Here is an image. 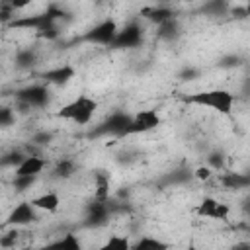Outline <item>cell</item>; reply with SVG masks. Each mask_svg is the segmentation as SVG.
I'll use <instances>...</instances> for the list:
<instances>
[{"label": "cell", "instance_id": "9c48e42d", "mask_svg": "<svg viewBox=\"0 0 250 250\" xmlns=\"http://www.w3.org/2000/svg\"><path fill=\"white\" fill-rule=\"evenodd\" d=\"M57 23V20L49 14V12H43V14H35V16H23V18H14L10 21V27H18V29H33V31H39L47 25H53Z\"/></svg>", "mask_w": 250, "mask_h": 250}, {"label": "cell", "instance_id": "7c38bea8", "mask_svg": "<svg viewBox=\"0 0 250 250\" xmlns=\"http://www.w3.org/2000/svg\"><path fill=\"white\" fill-rule=\"evenodd\" d=\"M76 70L70 66V64H62V66H57V68H51L47 72H43V78L49 82V84H55V86H64L68 84L72 78H74Z\"/></svg>", "mask_w": 250, "mask_h": 250}, {"label": "cell", "instance_id": "5b68a950", "mask_svg": "<svg viewBox=\"0 0 250 250\" xmlns=\"http://www.w3.org/2000/svg\"><path fill=\"white\" fill-rule=\"evenodd\" d=\"M141 43H143V29L137 21H131L123 25L121 29H117V35L109 47L111 49H135Z\"/></svg>", "mask_w": 250, "mask_h": 250}, {"label": "cell", "instance_id": "d590c367", "mask_svg": "<svg viewBox=\"0 0 250 250\" xmlns=\"http://www.w3.org/2000/svg\"><path fill=\"white\" fill-rule=\"evenodd\" d=\"M230 12H232V16H236V18H246V16H248V8H246V6H236V8H232Z\"/></svg>", "mask_w": 250, "mask_h": 250}, {"label": "cell", "instance_id": "836d02e7", "mask_svg": "<svg viewBox=\"0 0 250 250\" xmlns=\"http://www.w3.org/2000/svg\"><path fill=\"white\" fill-rule=\"evenodd\" d=\"M49 141H51V133H47V131H41V133L33 135V143H37V145H47Z\"/></svg>", "mask_w": 250, "mask_h": 250}, {"label": "cell", "instance_id": "3957f363", "mask_svg": "<svg viewBox=\"0 0 250 250\" xmlns=\"http://www.w3.org/2000/svg\"><path fill=\"white\" fill-rule=\"evenodd\" d=\"M131 119H133V115H129L125 111H113L92 131V137H127Z\"/></svg>", "mask_w": 250, "mask_h": 250}, {"label": "cell", "instance_id": "f546056e", "mask_svg": "<svg viewBox=\"0 0 250 250\" xmlns=\"http://www.w3.org/2000/svg\"><path fill=\"white\" fill-rule=\"evenodd\" d=\"M16 240H18V234H16V232H6V234L0 238V246H2V248H10V246L16 244Z\"/></svg>", "mask_w": 250, "mask_h": 250}, {"label": "cell", "instance_id": "2e32d148", "mask_svg": "<svg viewBox=\"0 0 250 250\" xmlns=\"http://www.w3.org/2000/svg\"><path fill=\"white\" fill-rule=\"evenodd\" d=\"M143 16H145L148 21H152V23L160 25V23H164V21L172 20V18H174V12H172L168 6H152V8L143 10Z\"/></svg>", "mask_w": 250, "mask_h": 250}, {"label": "cell", "instance_id": "e575fe53", "mask_svg": "<svg viewBox=\"0 0 250 250\" xmlns=\"http://www.w3.org/2000/svg\"><path fill=\"white\" fill-rule=\"evenodd\" d=\"M223 162H225V160H223V154H219V152H213V154L209 156V164H211L213 168H217V170L223 168Z\"/></svg>", "mask_w": 250, "mask_h": 250}, {"label": "cell", "instance_id": "4dcf8cb0", "mask_svg": "<svg viewBox=\"0 0 250 250\" xmlns=\"http://www.w3.org/2000/svg\"><path fill=\"white\" fill-rule=\"evenodd\" d=\"M242 62V59L238 57V55H229V57H225V59H221V66H238Z\"/></svg>", "mask_w": 250, "mask_h": 250}, {"label": "cell", "instance_id": "4316f807", "mask_svg": "<svg viewBox=\"0 0 250 250\" xmlns=\"http://www.w3.org/2000/svg\"><path fill=\"white\" fill-rule=\"evenodd\" d=\"M33 184H35V176H16V178H14V188H16L18 191H25V189H29Z\"/></svg>", "mask_w": 250, "mask_h": 250}, {"label": "cell", "instance_id": "484cf974", "mask_svg": "<svg viewBox=\"0 0 250 250\" xmlns=\"http://www.w3.org/2000/svg\"><path fill=\"white\" fill-rule=\"evenodd\" d=\"M23 154L21 152H18V150H14V152H8V154H4L2 158H0V166H12V168H18L21 162H23Z\"/></svg>", "mask_w": 250, "mask_h": 250}, {"label": "cell", "instance_id": "83f0119b", "mask_svg": "<svg viewBox=\"0 0 250 250\" xmlns=\"http://www.w3.org/2000/svg\"><path fill=\"white\" fill-rule=\"evenodd\" d=\"M16 121V115L10 107H0V129H6L10 125H14Z\"/></svg>", "mask_w": 250, "mask_h": 250}, {"label": "cell", "instance_id": "6da1fadb", "mask_svg": "<svg viewBox=\"0 0 250 250\" xmlns=\"http://www.w3.org/2000/svg\"><path fill=\"white\" fill-rule=\"evenodd\" d=\"M186 102L193 105H201V107H211L223 115H229L234 105V94L223 88H215V90H203V92L186 96Z\"/></svg>", "mask_w": 250, "mask_h": 250}, {"label": "cell", "instance_id": "9a60e30c", "mask_svg": "<svg viewBox=\"0 0 250 250\" xmlns=\"http://www.w3.org/2000/svg\"><path fill=\"white\" fill-rule=\"evenodd\" d=\"M41 250H82V242L78 240L76 234L66 232L62 238H59V240H55V242L43 246Z\"/></svg>", "mask_w": 250, "mask_h": 250}, {"label": "cell", "instance_id": "30bf717a", "mask_svg": "<svg viewBox=\"0 0 250 250\" xmlns=\"http://www.w3.org/2000/svg\"><path fill=\"white\" fill-rule=\"evenodd\" d=\"M35 219H37V209L29 201H21V203H18L10 211V215L6 219V225H10V227H23V225L33 223Z\"/></svg>", "mask_w": 250, "mask_h": 250}, {"label": "cell", "instance_id": "d6a6232c", "mask_svg": "<svg viewBox=\"0 0 250 250\" xmlns=\"http://www.w3.org/2000/svg\"><path fill=\"white\" fill-rule=\"evenodd\" d=\"M211 168H207V166H199L195 172H193V176L197 178V180H209L211 178Z\"/></svg>", "mask_w": 250, "mask_h": 250}, {"label": "cell", "instance_id": "44dd1931", "mask_svg": "<svg viewBox=\"0 0 250 250\" xmlns=\"http://www.w3.org/2000/svg\"><path fill=\"white\" fill-rule=\"evenodd\" d=\"M74 172H76V166H74V160H70V158L59 160L57 166L53 168V176H55V178H61V180L70 178Z\"/></svg>", "mask_w": 250, "mask_h": 250}, {"label": "cell", "instance_id": "7402d4cb", "mask_svg": "<svg viewBox=\"0 0 250 250\" xmlns=\"http://www.w3.org/2000/svg\"><path fill=\"white\" fill-rule=\"evenodd\" d=\"M100 250H131V242L127 236H121V234H113L109 236L102 246Z\"/></svg>", "mask_w": 250, "mask_h": 250}, {"label": "cell", "instance_id": "f1b7e54d", "mask_svg": "<svg viewBox=\"0 0 250 250\" xmlns=\"http://www.w3.org/2000/svg\"><path fill=\"white\" fill-rule=\"evenodd\" d=\"M59 27H57V23H53V25H47V27H43V29H39L37 31V35L39 37H43V39H49V41H53V39H57L59 37Z\"/></svg>", "mask_w": 250, "mask_h": 250}, {"label": "cell", "instance_id": "ffe728a7", "mask_svg": "<svg viewBox=\"0 0 250 250\" xmlns=\"http://www.w3.org/2000/svg\"><path fill=\"white\" fill-rule=\"evenodd\" d=\"M178 35H180V25H178L176 18H172V20H168V21H164V23L158 25V37H160V39H164V41H174Z\"/></svg>", "mask_w": 250, "mask_h": 250}, {"label": "cell", "instance_id": "8992f818", "mask_svg": "<svg viewBox=\"0 0 250 250\" xmlns=\"http://www.w3.org/2000/svg\"><path fill=\"white\" fill-rule=\"evenodd\" d=\"M117 29L119 27H117L115 20H104L98 25H94L90 31H86L82 35V39L88 43H98V45H111L117 35Z\"/></svg>", "mask_w": 250, "mask_h": 250}, {"label": "cell", "instance_id": "ba28073f", "mask_svg": "<svg viewBox=\"0 0 250 250\" xmlns=\"http://www.w3.org/2000/svg\"><path fill=\"white\" fill-rule=\"evenodd\" d=\"M158 125H160V115L154 109H145V111H139L137 115H133L131 125L127 129V135L146 133L150 129H156Z\"/></svg>", "mask_w": 250, "mask_h": 250}, {"label": "cell", "instance_id": "1f68e13d", "mask_svg": "<svg viewBox=\"0 0 250 250\" xmlns=\"http://www.w3.org/2000/svg\"><path fill=\"white\" fill-rule=\"evenodd\" d=\"M197 76H199V70L197 68H191V66H188V68H184L180 72V78L182 80H195Z\"/></svg>", "mask_w": 250, "mask_h": 250}, {"label": "cell", "instance_id": "5bb4252c", "mask_svg": "<svg viewBox=\"0 0 250 250\" xmlns=\"http://www.w3.org/2000/svg\"><path fill=\"white\" fill-rule=\"evenodd\" d=\"M29 203H31L35 209H39V211H57L59 205H61V197H59L55 191H47V193H43V195L33 197Z\"/></svg>", "mask_w": 250, "mask_h": 250}, {"label": "cell", "instance_id": "603a6c76", "mask_svg": "<svg viewBox=\"0 0 250 250\" xmlns=\"http://www.w3.org/2000/svg\"><path fill=\"white\" fill-rule=\"evenodd\" d=\"M229 10H230L229 4L223 2V0H211V2H205L201 6V12L207 14V16H221V14L229 12Z\"/></svg>", "mask_w": 250, "mask_h": 250}, {"label": "cell", "instance_id": "e0dca14e", "mask_svg": "<svg viewBox=\"0 0 250 250\" xmlns=\"http://www.w3.org/2000/svg\"><path fill=\"white\" fill-rule=\"evenodd\" d=\"M94 201L107 203L109 201V178L104 172H96L94 178Z\"/></svg>", "mask_w": 250, "mask_h": 250}, {"label": "cell", "instance_id": "277c9868", "mask_svg": "<svg viewBox=\"0 0 250 250\" xmlns=\"http://www.w3.org/2000/svg\"><path fill=\"white\" fill-rule=\"evenodd\" d=\"M111 217V201L102 203V201H90L86 205V217H84V227L86 229H100L105 227Z\"/></svg>", "mask_w": 250, "mask_h": 250}, {"label": "cell", "instance_id": "d6986e66", "mask_svg": "<svg viewBox=\"0 0 250 250\" xmlns=\"http://www.w3.org/2000/svg\"><path fill=\"white\" fill-rule=\"evenodd\" d=\"M223 186L225 188H230V189H240V188H248L250 184V178L246 174H238V172H230L227 176L221 178Z\"/></svg>", "mask_w": 250, "mask_h": 250}, {"label": "cell", "instance_id": "8fae6325", "mask_svg": "<svg viewBox=\"0 0 250 250\" xmlns=\"http://www.w3.org/2000/svg\"><path fill=\"white\" fill-rule=\"evenodd\" d=\"M195 213L199 217H209V219H221L225 221L230 213V207L225 203H219L215 197H203V201L197 205Z\"/></svg>", "mask_w": 250, "mask_h": 250}, {"label": "cell", "instance_id": "ac0fdd59", "mask_svg": "<svg viewBox=\"0 0 250 250\" xmlns=\"http://www.w3.org/2000/svg\"><path fill=\"white\" fill-rule=\"evenodd\" d=\"M131 250H170V244L154 236H143L131 244Z\"/></svg>", "mask_w": 250, "mask_h": 250}, {"label": "cell", "instance_id": "7a4b0ae2", "mask_svg": "<svg viewBox=\"0 0 250 250\" xmlns=\"http://www.w3.org/2000/svg\"><path fill=\"white\" fill-rule=\"evenodd\" d=\"M96 107H98V104H96L92 98H88V96H78V98H74L72 102H68L66 105H62V109H61L57 115L62 117V119L74 121V123H78V125H86V123L92 119Z\"/></svg>", "mask_w": 250, "mask_h": 250}, {"label": "cell", "instance_id": "52a82bcc", "mask_svg": "<svg viewBox=\"0 0 250 250\" xmlns=\"http://www.w3.org/2000/svg\"><path fill=\"white\" fill-rule=\"evenodd\" d=\"M16 98L23 107H45L49 102V90L41 84H31L21 88Z\"/></svg>", "mask_w": 250, "mask_h": 250}, {"label": "cell", "instance_id": "cb8c5ba5", "mask_svg": "<svg viewBox=\"0 0 250 250\" xmlns=\"http://www.w3.org/2000/svg\"><path fill=\"white\" fill-rule=\"evenodd\" d=\"M35 53L31 51V49H23V51H20L18 55H16V64L20 66V68H29V66H33L35 64Z\"/></svg>", "mask_w": 250, "mask_h": 250}, {"label": "cell", "instance_id": "8d00e7d4", "mask_svg": "<svg viewBox=\"0 0 250 250\" xmlns=\"http://www.w3.org/2000/svg\"><path fill=\"white\" fill-rule=\"evenodd\" d=\"M230 250H250V244H248V242H238V244H234Z\"/></svg>", "mask_w": 250, "mask_h": 250}, {"label": "cell", "instance_id": "74e56055", "mask_svg": "<svg viewBox=\"0 0 250 250\" xmlns=\"http://www.w3.org/2000/svg\"><path fill=\"white\" fill-rule=\"evenodd\" d=\"M186 250H197V246H193V244H189V246H188Z\"/></svg>", "mask_w": 250, "mask_h": 250}, {"label": "cell", "instance_id": "d4e9b609", "mask_svg": "<svg viewBox=\"0 0 250 250\" xmlns=\"http://www.w3.org/2000/svg\"><path fill=\"white\" fill-rule=\"evenodd\" d=\"M189 178H191V172H189V170L178 168V170H174L172 174L166 176V182H168V184H186Z\"/></svg>", "mask_w": 250, "mask_h": 250}, {"label": "cell", "instance_id": "4fadbf2b", "mask_svg": "<svg viewBox=\"0 0 250 250\" xmlns=\"http://www.w3.org/2000/svg\"><path fill=\"white\" fill-rule=\"evenodd\" d=\"M45 160L41 158V156H25L23 158V162L16 168V176H35L37 178V174L39 172H43V168H45Z\"/></svg>", "mask_w": 250, "mask_h": 250}]
</instances>
